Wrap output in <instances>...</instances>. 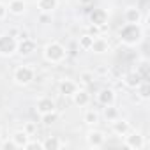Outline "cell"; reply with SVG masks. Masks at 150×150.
Masks as SVG:
<instances>
[{
  "label": "cell",
  "instance_id": "1",
  "mask_svg": "<svg viewBox=\"0 0 150 150\" xmlns=\"http://www.w3.org/2000/svg\"><path fill=\"white\" fill-rule=\"evenodd\" d=\"M118 39L125 44V46H136L141 39H143V28L139 23H125L120 32H118Z\"/></svg>",
  "mask_w": 150,
  "mask_h": 150
},
{
  "label": "cell",
  "instance_id": "2",
  "mask_svg": "<svg viewBox=\"0 0 150 150\" xmlns=\"http://www.w3.org/2000/svg\"><path fill=\"white\" fill-rule=\"evenodd\" d=\"M42 57L46 62L50 64H62L67 57V50L62 42L58 41H51L44 46V51H42Z\"/></svg>",
  "mask_w": 150,
  "mask_h": 150
},
{
  "label": "cell",
  "instance_id": "3",
  "mask_svg": "<svg viewBox=\"0 0 150 150\" xmlns=\"http://www.w3.org/2000/svg\"><path fill=\"white\" fill-rule=\"evenodd\" d=\"M13 80L20 87H27L35 80V71L30 65H18L13 72Z\"/></svg>",
  "mask_w": 150,
  "mask_h": 150
},
{
  "label": "cell",
  "instance_id": "4",
  "mask_svg": "<svg viewBox=\"0 0 150 150\" xmlns=\"http://www.w3.org/2000/svg\"><path fill=\"white\" fill-rule=\"evenodd\" d=\"M16 48H18V41H16L11 34L0 35V55L11 57V55L16 53Z\"/></svg>",
  "mask_w": 150,
  "mask_h": 150
},
{
  "label": "cell",
  "instance_id": "5",
  "mask_svg": "<svg viewBox=\"0 0 150 150\" xmlns=\"http://www.w3.org/2000/svg\"><path fill=\"white\" fill-rule=\"evenodd\" d=\"M124 145L127 146V148H131V150H141L143 146H145V138L139 134V132H136V131H129L125 136H124Z\"/></svg>",
  "mask_w": 150,
  "mask_h": 150
},
{
  "label": "cell",
  "instance_id": "6",
  "mask_svg": "<svg viewBox=\"0 0 150 150\" xmlns=\"http://www.w3.org/2000/svg\"><path fill=\"white\" fill-rule=\"evenodd\" d=\"M104 143H106V136H104L103 131L92 129V131L87 132V145H88L90 148H101Z\"/></svg>",
  "mask_w": 150,
  "mask_h": 150
},
{
  "label": "cell",
  "instance_id": "7",
  "mask_svg": "<svg viewBox=\"0 0 150 150\" xmlns=\"http://www.w3.org/2000/svg\"><path fill=\"white\" fill-rule=\"evenodd\" d=\"M115 101H117V94H115L113 88H103V90H99L97 103L101 106H111V104H115Z\"/></svg>",
  "mask_w": 150,
  "mask_h": 150
},
{
  "label": "cell",
  "instance_id": "8",
  "mask_svg": "<svg viewBox=\"0 0 150 150\" xmlns=\"http://www.w3.org/2000/svg\"><path fill=\"white\" fill-rule=\"evenodd\" d=\"M35 108H37V113H39V115L50 113V111H57V104H55V101H53L51 97H41V99L37 101Z\"/></svg>",
  "mask_w": 150,
  "mask_h": 150
},
{
  "label": "cell",
  "instance_id": "9",
  "mask_svg": "<svg viewBox=\"0 0 150 150\" xmlns=\"http://www.w3.org/2000/svg\"><path fill=\"white\" fill-rule=\"evenodd\" d=\"M16 51L21 55V57H28V55H32L34 51H35V42L32 41V39H21V41H18V48H16Z\"/></svg>",
  "mask_w": 150,
  "mask_h": 150
},
{
  "label": "cell",
  "instance_id": "10",
  "mask_svg": "<svg viewBox=\"0 0 150 150\" xmlns=\"http://www.w3.org/2000/svg\"><path fill=\"white\" fill-rule=\"evenodd\" d=\"M111 131L117 134V136H125L129 131H131V124L127 122V120H124V118H117V120H113L111 122Z\"/></svg>",
  "mask_w": 150,
  "mask_h": 150
},
{
  "label": "cell",
  "instance_id": "11",
  "mask_svg": "<svg viewBox=\"0 0 150 150\" xmlns=\"http://www.w3.org/2000/svg\"><path fill=\"white\" fill-rule=\"evenodd\" d=\"M80 87H78V83L76 81H72V80H62L60 81V85H58V90H60V94L62 96H65V97H72V94L76 92Z\"/></svg>",
  "mask_w": 150,
  "mask_h": 150
},
{
  "label": "cell",
  "instance_id": "12",
  "mask_svg": "<svg viewBox=\"0 0 150 150\" xmlns=\"http://www.w3.org/2000/svg\"><path fill=\"white\" fill-rule=\"evenodd\" d=\"M90 23L96 27H104L108 23V13L104 9H94L90 13Z\"/></svg>",
  "mask_w": 150,
  "mask_h": 150
},
{
  "label": "cell",
  "instance_id": "13",
  "mask_svg": "<svg viewBox=\"0 0 150 150\" xmlns=\"http://www.w3.org/2000/svg\"><path fill=\"white\" fill-rule=\"evenodd\" d=\"M90 94L87 92V90H76V92H74L72 94V103L74 104H76V106H80V108H85V106H88L90 104Z\"/></svg>",
  "mask_w": 150,
  "mask_h": 150
},
{
  "label": "cell",
  "instance_id": "14",
  "mask_svg": "<svg viewBox=\"0 0 150 150\" xmlns=\"http://www.w3.org/2000/svg\"><path fill=\"white\" fill-rule=\"evenodd\" d=\"M90 51H94V53H97V55H103V53H106V51H110V42L104 39V37H94V42H92V46H90Z\"/></svg>",
  "mask_w": 150,
  "mask_h": 150
},
{
  "label": "cell",
  "instance_id": "15",
  "mask_svg": "<svg viewBox=\"0 0 150 150\" xmlns=\"http://www.w3.org/2000/svg\"><path fill=\"white\" fill-rule=\"evenodd\" d=\"M11 139H13V143L16 145V148H25V145L30 141V134L25 132L23 129H21V131H14L13 136H11Z\"/></svg>",
  "mask_w": 150,
  "mask_h": 150
},
{
  "label": "cell",
  "instance_id": "16",
  "mask_svg": "<svg viewBox=\"0 0 150 150\" xmlns=\"http://www.w3.org/2000/svg\"><path fill=\"white\" fill-rule=\"evenodd\" d=\"M58 7V0H37V9L39 13H44V14H51L55 13Z\"/></svg>",
  "mask_w": 150,
  "mask_h": 150
},
{
  "label": "cell",
  "instance_id": "17",
  "mask_svg": "<svg viewBox=\"0 0 150 150\" xmlns=\"http://www.w3.org/2000/svg\"><path fill=\"white\" fill-rule=\"evenodd\" d=\"M145 80L139 76V74L136 72V71H132V72H129V74H125V78H124V83H125V87H129V88H132V90H136L141 83H143Z\"/></svg>",
  "mask_w": 150,
  "mask_h": 150
},
{
  "label": "cell",
  "instance_id": "18",
  "mask_svg": "<svg viewBox=\"0 0 150 150\" xmlns=\"http://www.w3.org/2000/svg\"><path fill=\"white\" fill-rule=\"evenodd\" d=\"M7 11L14 16H21L27 11V2L25 0H11L9 6H7Z\"/></svg>",
  "mask_w": 150,
  "mask_h": 150
},
{
  "label": "cell",
  "instance_id": "19",
  "mask_svg": "<svg viewBox=\"0 0 150 150\" xmlns=\"http://www.w3.org/2000/svg\"><path fill=\"white\" fill-rule=\"evenodd\" d=\"M125 23H141V11L136 7H127L124 13Z\"/></svg>",
  "mask_w": 150,
  "mask_h": 150
},
{
  "label": "cell",
  "instance_id": "20",
  "mask_svg": "<svg viewBox=\"0 0 150 150\" xmlns=\"http://www.w3.org/2000/svg\"><path fill=\"white\" fill-rule=\"evenodd\" d=\"M60 146H64V143L57 136H48L46 139L41 141V148H44V150H58Z\"/></svg>",
  "mask_w": 150,
  "mask_h": 150
},
{
  "label": "cell",
  "instance_id": "21",
  "mask_svg": "<svg viewBox=\"0 0 150 150\" xmlns=\"http://www.w3.org/2000/svg\"><path fill=\"white\" fill-rule=\"evenodd\" d=\"M92 42H94V35H90V34H83V35H80V39H78V44H80V48H81L83 51H90Z\"/></svg>",
  "mask_w": 150,
  "mask_h": 150
},
{
  "label": "cell",
  "instance_id": "22",
  "mask_svg": "<svg viewBox=\"0 0 150 150\" xmlns=\"http://www.w3.org/2000/svg\"><path fill=\"white\" fill-rule=\"evenodd\" d=\"M83 122L88 124V125H96L99 124V113L96 110H87L85 115H83Z\"/></svg>",
  "mask_w": 150,
  "mask_h": 150
},
{
  "label": "cell",
  "instance_id": "23",
  "mask_svg": "<svg viewBox=\"0 0 150 150\" xmlns=\"http://www.w3.org/2000/svg\"><path fill=\"white\" fill-rule=\"evenodd\" d=\"M118 117H120V113H118V110L115 108V104L104 106V118H106L108 122H113V120H117Z\"/></svg>",
  "mask_w": 150,
  "mask_h": 150
},
{
  "label": "cell",
  "instance_id": "24",
  "mask_svg": "<svg viewBox=\"0 0 150 150\" xmlns=\"http://www.w3.org/2000/svg\"><path fill=\"white\" fill-rule=\"evenodd\" d=\"M57 120H58V113L57 111H50V113H42L41 115V122L44 125H53Z\"/></svg>",
  "mask_w": 150,
  "mask_h": 150
},
{
  "label": "cell",
  "instance_id": "25",
  "mask_svg": "<svg viewBox=\"0 0 150 150\" xmlns=\"http://www.w3.org/2000/svg\"><path fill=\"white\" fill-rule=\"evenodd\" d=\"M136 72L139 74V76L146 81L148 80V60L146 58H143L139 64H138V67H136Z\"/></svg>",
  "mask_w": 150,
  "mask_h": 150
},
{
  "label": "cell",
  "instance_id": "26",
  "mask_svg": "<svg viewBox=\"0 0 150 150\" xmlns=\"http://www.w3.org/2000/svg\"><path fill=\"white\" fill-rule=\"evenodd\" d=\"M136 90H138V96H139V99L146 101V99L150 97V88H148V83H146V81H143V83H141V85H139Z\"/></svg>",
  "mask_w": 150,
  "mask_h": 150
},
{
  "label": "cell",
  "instance_id": "27",
  "mask_svg": "<svg viewBox=\"0 0 150 150\" xmlns=\"http://www.w3.org/2000/svg\"><path fill=\"white\" fill-rule=\"evenodd\" d=\"M94 72L92 71H83V72H80V81L83 83V85H90V83H94Z\"/></svg>",
  "mask_w": 150,
  "mask_h": 150
},
{
  "label": "cell",
  "instance_id": "28",
  "mask_svg": "<svg viewBox=\"0 0 150 150\" xmlns=\"http://www.w3.org/2000/svg\"><path fill=\"white\" fill-rule=\"evenodd\" d=\"M23 131H25V132H28V134L32 136V134L37 131V127H35V124H34V122H27V124H25V127H23Z\"/></svg>",
  "mask_w": 150,
  "mask_h": 150
},
{
  "label": "cell",
  "instance_id": "29",
  "mask_svg": "<svg viewBox=\"0 0 150 150\" xmlns=\"http://www.w3.org/2000/svg\"><path fill=\"white\" fill-rule=\"evenodd\" d=\"M101 28H104V27H96V25H92V23H90V27H88V34H90V35H94V37H97V35L101 34Z\"/></svg>",
  "mask_w": 150,
  "mask_h": 150
},
{
  "label": "cell",
  "instance_id": "30",
  "mask_svg": "<svg viewBox=\"0 0 150 150\" xmlns=\"http://www.w3.org/2000/svg\"><path fill=\"white\" fill-rule=\"evenodd\" d=\"M6 16H7V6L0 2V21L6 20Z\"/></svg>",
  "mask_w": 150,
  "mask_h": 150
},
{
  "label": "cell",
  "instance_id": "31",
  "mask_svg": "<svg viewBox=\"0 0 150 150\" xmlns=\"http://www.w3.org/2000/svg\"><path fill=\"white\" fill-rule=\"evenodd\" d=\"M25 148L27 150H30V148H41V141H28L25 145Z\"/></svg>",
  "mask_w": 150,
  "mask_h": 150
},
{
  "label": "cell",
  "instance_id": "32",
  "mask_svg": "<svg viewBox=\"0 0 150 150\" xmlns=\"http://www.w3.org/2000/svg\"><path fill=\"white\" fill-rule=\"evenodd\" d=\"M0 148H4V150H7V148H16V145L13 143V139L11 141H4V143H0Z\"/></svg>",
  "mask_w": 150,
  "mask_h": 150
},
{
  "label": "cell",
  "instance_id": "33",
  "mask_svg": "<svg viewBox=\"0 0 150 150\" xmlns=\"http://www.w3.org/2000/svg\"><path fill=\"white\" fill-rule=\"evenodd\" d=\"M78 2H80V4H83V6H88L92 0H78Z\"/></svg>",
  "mask_w": 150,
  "mask_h": 150
},
{
  "label": "cell",
  "instance_id": "34",
  "mask_svg": "<svg viewBox=\"0 0 150 150\" xmlns=\"http://www.w3.org/2000/svg\"><path fill=\"white\" fill-rule=\"evenodd\" d=\"M0 138H2V127H0Z\"/></svg>",
  "mask_w": 150,
  "mask_h": 150
}]
</instances>
